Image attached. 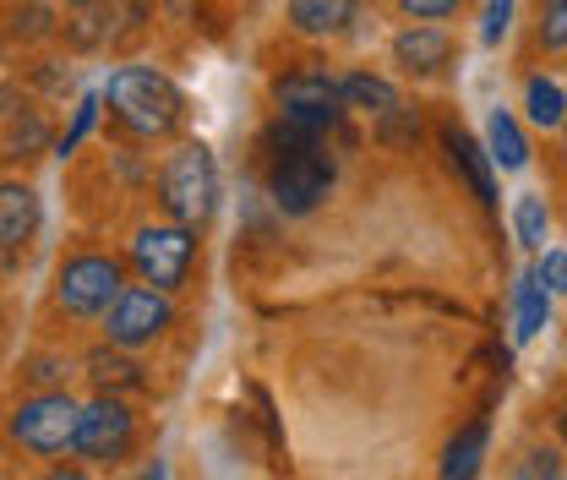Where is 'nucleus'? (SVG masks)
Listing matches in <instances>:
<instances>
[{
	"instance_id": "f257e3e1",
	"label": "nucleus",
	"mask_w": 567,
	"mask_h": 480,
	"mask_svg": "<svg viewBox=\"0 0 567 480\" xmlns=\"http://www.w3.org/2000/svg\"><path fill=\"white\" fill-rule=\"evenodd\" d=\"M268 142H274V170H268L274 203H279L289 218L311 213V207L333 192V159L322 153V132H311V126L279 115Z\"/></svg>"
},
{
	"instance_id": "f03ea898",
	"label": "nucleus",
	"mask_w": 567,
	"mask_h": 480,
	"mask_svg": "<svg viewBox=\"0 0 567 480\" xmlns=\"http://www.w3.org/2000/svg\"><path fill=\"white\" fill-rule=\"evenodd\" d=\"M104 104H110L115 121H121L126 132H137V137H164V132H175L181 115H186L181 88L153 67H121L110 76V88H104Z\"/></svg>"
},
{
	"instance_id": "7ed1b4c3",
	"label": "nucleus",
	"mask_w": 567,
	"mask_h": 480,
	"mask_svg": "<svg viewBox=\"0 0 567 480\" xmlns=\"http://www.w3.org/2000/svg\"><path fill=\"white\" fill-rule=\"evenodd\" d=\"M158 203L169 218L181 224H208L213 207H218V170H213V153L203 142H186L169 153V164L158 170Z\"/></svg>"
},
{
	"instance_id": "20e7f679",
	"label": "nucleus",
	"mask_w": 567,
	"mask_h": 480,
	"mask_svg": "<svg viewBox=\"0 0 567 480\" xmlns=\"http://www.w3.org/2000/svg\"><path fill=\"white\" fill-rule=\"evenodd\" d=\"M76 420H82V410L66 394H33L11 410V442H22L39 459H55L76 442Z\"/></svg>"
},
{
	"instance_id": "39448f33",
	"label": "nucleus",
	"mask_w": 567,
	"mask_h": 480,
	"mask_svg": "<svg viewBox=\"0 0 567 480\" xmlns=\"http://www.w3.org/2000/svg\"><path fill=\"white\" fill-rule=\"evenodd\" d=\"M192 252H197V241H192V224H181V218H169V224H142L137 241H132L137 274L147 278V284H158V289H181V284H186Z\"/></svg>"
},
{
	"instance_id": "423d86ee",
	"label": "nucleus",
	"mask_w": 567,
	"mask_h": 480,
	"mask_svg": "<svg viewBox=\"0 0 567 480\" xmlns=\"http://www.w3.org/2000/svg\"><path fill=\"white\" fill-rule=\"evenodd\" d=\"M274 99H279V115L284 121H300L311 132H328L339 121L344 104V82H333L328 71H289L274 82Z\"/></svg>"
},
{
	"instance_id": "0eeeda50",
	"label": "nucleus",
	"mask_w": 567,
	"mask_h": 480,
	"mask_svg": "<svg viewBox=\"0 0 567 480\" xmlns=\"http://www.w3.org/2000/svg\"><path fill=\"white\" fill-rule=\"evenodd\" d=\"M169 328V289H158V284H126L121 295H115V306L104 312V334L110 344H121V349H137V344L158 339Z\"/></svg>"
},
{
	"instance_id": "6e6552de",
	"label": "nucleus",
	"mask_w": 567,
	"mask_h": 480,
	"mask_svg": "<svg viewBox=\"0 0 567 480\" xmlns=\"http://www.w3.org/2000/svg\"><path fill=\"white\" fill-rule=\"evenodd\" d=\"M121 289L126 284H121V263L115 257H71L66 268H61V278H55V300L66 306L71 317L110 312Z\"/></svg>"
},
{
	"instance_id": "1a4fd4ad",
	"label": "nucleus",
	"mask_w": 567,
	"mask_h": 480,
	"mask_svg": "<svg viewBox=\"0 0 567 480\" xmlns=\"http://www.w3.org/2000/svg\"><path fill=\"white\" fill-rule=\"evenodd\" d=\"M132 410L121 405V399H93L82 420H76V442H71V453L76 459H87V464H115V459H126L132 453Z\"/></svg>"
},
{
	"instance_id": "9d476101",
	"label": "nucleus",
	"mask_w": 567,
	"mask_h": 480,
	"mask_svg": "<svg viewBox=\"0 0 567 480\" xmlns=\"http://www.w3.org/2000/svg\"><path fill=\"white\" fill-rule=\"evenodd\" d=\"M393 61L404 71H442L453 61V39L442 33V28H431V22H415V28H404L399 39H393Z\"/></svg>"
},
{
	"instance_id": "9b49d317",
	"label": "nucleus",
	"mask_w": 567,
	"mask_h": 480,
	"mask_svg": "<svg viewBox=\"0 0 567 480\" xmlns=\"http://www.w3.org/2000/svg\"><path fill=\"white\" fill-rule=\"evenodd\" d=\"M33 229H39V197L22 181H6L0 186V246H6V257H17L33 241Z\"/></svg>"
},
{
	"instance_id": "f8f14e48",
	"label": "nucleus",
	"mask_w": 567,
	"mask_h": 480,
	"mask_svg": "<svg viewBox=\"0 0 567 480\" xmlns=\"http://www.w3.org/2000/svg\"><path fill=\"white\" fill-rule=\"evenodd\" d=\"M354 22V0H289V28L306 39H333Z\"/></svg>"
},
{
	"instance_id": "ddd939ff",
	"label": "nucleus",
	"mask_w": 567,
	"mask_h": 480,
	"mask_svg": "<svg viewBox=\"0 0 567 480\" xmlns=\"http://www.w3.org/2000/svg\"><path fill=\"white\" fill-rule=\"evenodd\" d=\"M442 137H447V153H453V164H458V170L470 175L475 197H481V203L492 207V203H496V186H492V164H486V153L475 147V137H470L464 126H447Z\"/></svg>"
},
{
	"instance_id": "4468645a",
	"label": "nucleus",
	"mask_w": 567,
	"mask_h": 480,
	"mask_svg": "<svg viewBox=\"0 0 567 480\" xmlns=\"http://www.w3.org/2000/svg\"><path fill=\"white\" fill-rule=\"evenodd\" d=\"M486 153H492V164H502V170H524L529 164V142L518 132L513 110H492V121H486Z\"/></svg>"
},
{
	"instance_id": "2eb2a0df",
	"label": "nucleus",
	"mask_w": 567,
	"mask_h": 480,
	"mask_svg": "<svg viewBox=\"0 0 567 480\" xmlns=\"http://www.w3.org/2000/svg\"><path fill=\"white\" fill-rule=\"evenodd\" d=\"M344 104L350 110H365V115H393L399 110V88L388 82V76H371V71H350L344 76Z\"/></svg>"
},
{
	"instance_id": "dca6fc26",
	"label": "nucleus",
	"mask_w": 567,
	"mask_h": 480,
	"mask_svg": "<svg viewBox=\"0 0 567 480\" xmlns=\"http://www.w3.org/2000/svg\"><path fill=\"white\" fill-rule=\"evenodd\" d=\"M551 295H557V289H551L540 274L518 278V328H513L518 344H529L540 328H546V317H551Z\"/></svg>"
},
{
	"instance_id": "f3484780",
	"label": "nucleus",
	"mask_w": 567,
	"mask_h": 480,
	"mask_svg": "<svg viewBox=\"0 0 567 480\" xmlns=\"http://www.w3.org/2000/svg\"><path fill=\"white\" fill-rule=\"evenodd\" d=\"M524 115L535 121V126H563L567 121V93H563V82H551V76H529L524 82Z\"/></svg>"
},
{
	"instance_id": "a211bd4d",
	"label": "nucleus",
	"mask_w": 567,
	"mask_h": 480,
	"mask_svg": "<svg viewBox=\"0 0 567 480\" xmlns=\"http://www.w3.org/2000/svg\"><path fill=\"white\" fill-rule=\"evenodd\" d=\"M481 459H486V420H470V426L453 437V448H447V459H442V476L470 480L481 470Z\"/></svg>"
},
{
	"instance_id": "6ab92c4d",
	"label": "nucleus",
	"mask_w": 567,
	"mask_h": 480,
	"mask_svg": "<svg viewBox=\"0 0 567 480\" xmlns=\"http://www.w3.org/2000/svg\"><path fill=\"white\" fill-rule=\"evenodd\" d=\"M121 349V344H115ZM115 349H99L93 360H87V377L110 394V388H142V366L137 360H126V355H115Z\"/></svg>"
},
{
	"instance_id": "aec40b11",
	"label": "nucleus",
	"mask_w": 567,
	"mask_h": 480,
	"mask_svg": "<svg viewBox=\"0 0 567 480\" xmlns=\"http://www.w3.org/2000/svg\"><path fill=\"white\" fill-rule=\"evenodd\" d=\"M513 229H518V246L540 252L546 235H551V213H546V197H518L513 207Z\"/></svg>"
},
{
	"instance_id": "412c9836",
	"label": "nucleus",
	"mask_w": 567,
	"mask_h": 480,
	"mask_svg": "<svg viewBox=\"0 0 567 480\" xmlns=\"http://www.w3.org/2000/svg\"><path fill=\"white\" fill-rule=\"evenodd\" d=\"M50 17H55L50 6H17V11H11V33H17V39H44V33L55 28Z\"/></svg>"
},
{
	"instance_id": "4be33fe9",
	"label": "nucleus",
	"mask_w": 567,
	"mask_h": 480,
	"mask_svg": "<svg viewBox=\"0 0 567 480\" xmlns=\"http://www.w3.org/2000/svg\"><path fill=\"white\" fill-rule=\"evenodd\" d=\"M93 115H99V99L87 93V99L76 104V121H71V132H66L61 142H55V153H61V159H66V153H76V142H82L87 132H93Z\"/></svg>"
},
{
	"instance_id": "5701e85b",
	"label": "nucleus",
	"mask_w": 567,
	"mask_h": 480,
	"mask_svg": "<svg viewBox=\"0 0 567 480\" xmlns=\"http://www.w3.org/2000/svg\"><path fill=\"white\" fill-rule=\"evenodd\" d=\"M464 0H399V11L410 17V22H442V17H453Z\"/></svg>"
},
{
	"instance_id": "b1692460",
	"label": "nucleus",
	"mask_w": 567,
	"mask_h": 480,
	"mask_svg": "<svg viewBox=\"0 0 567 480\" xmlns=\"http://www.w3.org/2000/svg\"><path fill=\"white\" fill-rule=\"evenodd\" d=\"M513 476H563V453L557 448H529L524 464H513Z\"/></svg>"
},
{
	"instance_id": "393cba45",
	"label": "nucleus",
	"mask_w": 567,
	"mask_h": 480,
	"mask_svg": "<svg viewBox=\"0 0 567 480\" xmlns=\"http://www.w3.org/2000/svg\"><path fill=\"white\" fill-rule=\"evenodd\" d=\"M540 44H546V50H567V0L563 6H546V17H540Z\"/></svg>"
},
{
	"instance_id": "a878e982",
	"label": "nucleus",
	"mask_w": 567,
	"mask_h": 480,
	"mask_svg": "<svg viewBox=\"0 0 567 480\" xmlns=\"http://www.w3.org/2000/svg\"><path fill=\"white\" fill-rule=\"evenodd\" d=\"M507 22H513V0H492V6H486V22H481V39H486V44H502Z\"/></svg>"
},
{
	"instance_id": "bb28decb",
	"label": "nucleus",
	"mask_w": 567,
	"mask_h": 480,
	"mask_svg": "<svg viewBox=\"0 0 567 480\" xmlns=\"http://www.w3.org/2000/svg\"><path fill=\"white\" fill-rule=\"evenodd\" d=\"M535 274L546 278V284H551V289H557V295H567V252H546V257H540V268H535Z\"/></svg>"
},
{
	"instance_id": "cd10ccee",
	"label": "nucleus",
	"mask_w": 567,
	"mask_h": 480,
	"mask_svg": "<svg viewBox=\"0 0 567 480\" xmlns=\"http://www.w3.org/2000/svg\"><path fill=\"white\" fill-rule=\"evenodd\" d=\"M28 377H33V382H50V377H61V366H55V360H33Z\"/></svg>"
},
{
	"instance_id": "c85d7f7f",
	"label": "nucleus",
	"mask_w": 567,
	"mask_h": 480,
	"mask_svg": "<svg viewBox=\"0 0 567 480\" xmlns=\"http://www.w3.org/2000/svg\"><path fill=\"white\" fill-rule=\"evenodd\" d=\"M71 6H82V11H93V6H104V0H71Z\"/></svg>"
},
{
	"instance_id": "c756f323",
	"label": "nucleus",
	"mask_w": 567,
	"mask_h": 480,
	"mask_svg": "<svg viewBox=\"0 0 567 480\" xmlns=\"http://www.w3.org/2000/svg\"><path fill=\"white\" fill-rule=\"evenodd\" d=\"M563 442H567V415H563Z\"/></svg>"
},
{
	"instance_id": "7c9ffc66",
	"label": "nucleus",
	"mask_w": 567,
	"mask_h": 480,
	"mask_svg": "<svg viewBox=\"0 0 567 480\" xmlns=\"http://www.w3.org/2000/svg\"><path fill=\"white\" fill-rule=\"evenodd\" d=\"M563 142H567V121H563Z\"/></svg>"
},
{
	"instance_id": "2f4dec72",
	"label": "nucleus",
	"mask_w": 567,
	"mask_h": 480,
	"mask_svg": "<svg viewBox=\"0 0 567 480\" xmlns=\"http://www.w3.org/2000/svg\"><path fill=\"white\" fill-rule=\"evenodd\" d=\"M546 6H563V0H546Z\"/></svg>"
}]
</instances>
